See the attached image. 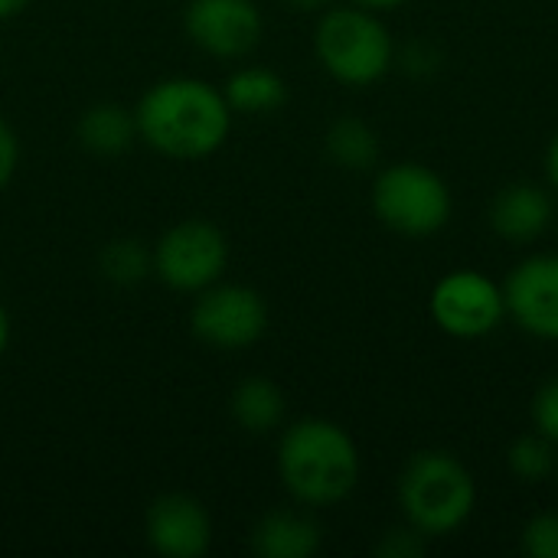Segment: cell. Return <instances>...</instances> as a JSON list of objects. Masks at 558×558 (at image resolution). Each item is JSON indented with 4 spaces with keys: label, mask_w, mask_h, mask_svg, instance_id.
<instances>
[{
    "label": "cell",
    "mask_w": 558,
    "mask_h": 558,
    "mask_svg": "<svg viewBox=\"0 0 558 558\" xmlns=\"http://www.w3.org/2000/svg\"><path fill=\"white\" fill-rule=\"evenodd\" d=\"M356 7H366V10H396V7H402L405 0H353Z\"/></svg>",
    "instance_id": "cell-26"
},
{
    "label": "cell",
    "mask_w": 558,
    "mask_h": 558,
    "mask_svg": "<svg viewBox=\"0 0 558 558\" xmlns=\"http://www.w3.org/2000/svg\"><path fill=\"white\" fill-rule=\"evenodd\" d=\"M428 314L454 340H481L507 320L504 284L474 268L448 271L428 298Z\"/></svg>",
    "instance_id": "cell-6"
},
{
    "label": "cell",
    "mask_w": 558,
    "mask_h": 558,
    "mask_svg": "<svg viewBox=\"0 0 558 558\" xmlns=\"http://www.w3.org/2000/svg\"><path fill=\"white\" fill-rule=\"evenodd\" d=\"M134 134H137L134 111H128L124 105H114V101L92 105L78 118V141H82V147L92 150V154H101V157H114V154L128 150Z\"/></svg>",
    "instance_id": "cell-15"
},
{
    "label": "cell",
    "mask_w": 558,
    "mask_h": 558,
    "mask_svg": "<svg viewBox=\"0 0 558 558\" xmlns=\"http://www.w3.org/2000/svg\"><path fill=\"white\" fill-rule=\"evenodd\" d=\"M7 343H10V317H7V311L0 307V356H3V350H7Z\"/></svg>",
    "instance_id": "cell-29"
},
{
    "label": "cell",
    "mask_w": 558,
    "mask_h": 558,
    "mask_svg": "<svg viewBox=\"0 0 558 558\" xmlns=\"http://www.w3.org/2000/svg\"><path fill=\"white\" fill-rule=\"evenodd\" d=\"M101 275L114 284H137L154 268V255L137 239H114L101 248Z\"/></svg>",
    "instance_id": "cell-19"
},
{
    "label": "cell",
    "mask_w": 558,
    "mask_h": 558,
    "mask_svg": "<svg viewBox=\"0 0 558 558\" xmlns=\"http://www.w3.org/2000/svg\"><path fill=\"white\" fill-rule=\"evenodd\" d=\"M530 418H533V428L539 435H546L549 441L558 445V376L546 379L536 396H533V405H530Z\"/></svg>",
    "instance_id": "cell-21"
},
{
    "label": "cell",
    "mask_w": 558,
    "mask_h": 558,
    "mask_svg": "<svg viewBox=\"0 0 558 558\" xmlns=\"http://www.w3.org/2000/svg\"><path fill=\"white\" fill-rule=\"evenodd\" d=\"M229 409H232V418L248 435H268V432L281 428V422L288 415V399L278 383H271L265 376H248L235 386Z\"/></svg>",
    "instance_id": "cell-14"
},
{
    "label": "cell",
    "mask_w": 558,
    "mask_h": 558,
    "mask_svg": "<svg viewBox=\"0 0 558 558\" xmlns=\"http://www.w3.org/2000/svg\"><path fill=\"white\" fill-rule=\"evenodd\" d=\"M556 222V203L553 193L539 183L517 180L497 190L490 203V229L513 245H530L549 232Z\"/></svg>",
    "instance_id": "cell-12"
},
{
    "label": "cell",
    "mask_w": 558,
    "mask_h": 558,
    "mask_svg": "<svg viewBox=\"0 0 558 558\" xmlns=\"http://www.w3.org/2000/svg\"><path fill=\"white\" fill-rule=\"evenodd\" d=\"M314 52L337 82L353 88L376 85L396 65V43L389 26L376 10L356 3L324 10L314 33Z\"/></svg>",
    "instance_id": "cell-4"
},
{
    "label": "cell",
    "mask_w": 558,
    "mask_h": 558,
    "mask_svg": "<svg viewBox=\"0 0 558 558\" xmlns=\"http://www.w3.org/2000/svg\"><path fill=\"white\" fill-rule=\"evenodd\" d=\"M284 3H291L294 10H304L307 13V10H327L333 0H284Z\"/></svg>",
    "instance_id": "cell-28"
},
{
    "label": "cell",
    "mask_w": 558,
    "mask_h": 558,
    "mask_svg": "<svg viewBox=\"0 0 558 558\" xmlns=\"http://www.w3.org/2000/svg\"><path fill=\"white\" fill-rule=\"evenodd\" d=\"M405 69L415 72V75H432L438 69V52L428 46V43H412L402 56Z\"/></svg>",
    "instance_id": "cell-24"
},
{
    "label": "cell",
    "mask_w": 558,
    "mask_h": 558,
    "mask_svg": "<svg viewBox=\"0 0 558 558\" xmlns=\"http://www.w3.org/2000/svg\"><path fill=\"white\" fill-rule=\"evenodd\" d=\"M507 317L530 337L558 343V255H530L504 281Z\"/></svg>",
    "instance_id": "cell-9"
},
{
    "label": "cell",
    "mask_w": 558,
    "mask_h": 558,
    "mask_svg": "<svg viewBox=\"0 0 558 558\" xmlns=\"http://www.w3.org/2000/svg\"><path fill=\"white\" fill-rule=\"evenodd\" d=\"M26 3H29V0H0V20L16 16L20 10H26Z\"/></svg>",
    "instance_id": "cell-27"
},
{
    "label": "cell",
    "mask_w": 558,
    "mask_h": 558,
    "mask_svg": "<svg viewBox=\"0 0 558 558\" xmlns=\"http://www.w3.org/2000/svg\"><path fill=\"white\" fill-rule=\"evenodd\" d=\"M278 474L298 504L333 507L360 484V448L337 422L301 418L281 435Z\"/></svg>",
    "instance_id": "cell-2"
},
{
    "label": "cell",
    "mask_w": 558,
    "mask_h": 558,
    "mask_svg": "<svg viewBox=\"0 0 558 558\" xmlns=\"http://www.w3.org/2000/svg\"><path fill=\"white\" fill-rule=\"evenodd\" d=\"M147 543L167 558L203 556L213 543L209 513L186 494H163L147 510Z\"/></svg>",
    "instance_id": "cell-11"
},
{
    "label": "cell",
    "mask_w": 558,
    "mask_h": 558,
    "mask_svg": "<svg viewBox=\"0 0 558 558\" xmlns=\"http://www.w3.org/2000/svg\"><path fill=\"white\" fill-rule=\"evenodd\" d=\"M425 543H428V536L418 533L412 523H405V526L389 530L383 536V543L376 546V553L386 558H418L425 553Z\"/></svg>",
    "instance_id": "cell-22"
},
{
    "label": "cell",
    "mask_w": 558,
    "mask_h": 558,
    "mask_svg": "<svg viewBox=\"0 0 558 558\" xmlns=\"http://www.w3.org/2000/svg\"><path fill=\"white\" fill-rule=\"evenodd\" d=\"M327 154L337 167L353 170V173H366L379 163L383 144L373 124H366L363 118H337L327 131Z\"/></svg>",
    "instance_id": "cell-16"
},
{
    "label": "cell",
    "mask_w": 558,
    "mask_h": 558,
    "mask_svg": "<svg viewBox=\"0 0 558 558\" xmlns=\"http://www.w3.org/2000/svg\"><path fill=\"white\" fill-rule=\"evenodd\" d=\"M373 213L386 229L409 239H425L451 222L454 196L441 173L425 163L402 160L376 173Z\"/></svg>",
    "instance_id": "cell-5"
},
{
    "label": "cell",
    "mask_w": 558,
    "mask_h": 558,
    "mask_svg": "<svg viewBox=\"0 0 558 558\" xmlns=\"http://www.w3.org/2000/svg\"><path fill=\"white\" fill-rule=\"evenodd\" d=\"M222 95L232 111L265 114V111H278L288 101V85L278 72L248 65V69H239L235 75H229Z\"/></svg>",
    "instance_id": "cell-17"
},
{
    "label": "cell",
    "mask_w": 558,
    "mask_h": 558,
    "mask_svg": "<svg viewBox=\"0 0 558 558\" xmlns=\"http://www.w3.org/2000/svg\"><path fill=\"white\" fill-rule=\"evenodd\" d=\"M556 481H558V471H556Z\"/></svg>",
    "instance_id": "cell-30"
},
{
    "label": "cell",
    "mask_w": 558,
    "mask_h": 558,
    "mask_svg": "<svg viewBox=\"0 0 558 558\" xmlns=\"http://www.w3.org/2000/svg\"><path fill=\"white\" fill-rule=\"evenodd\" d=\"M193 333L216 350H245L262 340L268 327V304L248 284L203 288L193 307Z\"/></svg>",
    "instance_id": "cell-8"
},
{
    "label": "cell",
    "mask_w": 558,
    "mask_h": 558,
    "mask_svg": "<svg viewBox=\"0 0 558 558\" xmlns=\"http://www.w3.org/2000/svg\"><path fill=\"white\" fill-rule=\"evenodd\" d=\"M137 134L167 157L196 160L222 147L232 128V108L219 88L203 78H163L141 98Z\"/></svg>",
    "instance_id": "cell-1"
},
{
    "label": "cell",
    "mask_w": 558,
    "mask_h": 558,
    "mask_svg": "<svg viewBox=\"0 0 558 558\" xmlns=\"http://www.w3.org/2000/svg\"><path fill=\"white\" fill-rule=\"evenodd\" d=\"M320 546V523L301 510H271L252 530V553L262 558H311Z\"/></svg>",
    "instance_id": "cell-13"
},
{
    "label": "cell",
    "mask_w": 558,
    "mask_h": 558,
    "mask_svg": "<svg viewBox=\"0 0 558 558\" xmlns=\"http://www.w3.org/2000/svg\"><path fill=\"white\" fill-rule=\"evenodd\" d=\"M399 507L405 523L418 533L445 539L458 533L477 507L474 474L451 451H418L399 474Z\"/></svg>",
    "instance_id": "cell-3"
},
{
    "label": "cell",
    "mask_w": 558,
    "mask_h": 558,
    "mask_svg": "<svg viewBox=\"0 0 558 558\" xmlns=\"http://www.w3.org/2000/svg\"><path fill=\"white\" fill-rule=\"evenodd\" d=\"M16 160H20L16 134L10 131L7 121H0V190L10 183V177H13V170H16Z\"/></svg>",
    "instance_id": "cell-23"
},
{
    "label": "cell",
    "mask_w": 558,
    "mask_h": 558,
    "mask_svg": "<svg viewBox=\"0 0 558 558\" xmlns=\"http://www.w3.org/2000/svg\"><path fill=\"white\" fill-rule=\"evenodd\" d=\"M520 546L530 558H558V510L536 513L523 526Z\"/></svg>",
    "instance_id": "cell-20"
},
{
    "label": "cell",
    "mask_w": 558,
    "mask_h": 558,
    "mask_svg": "<svg viewBox=\"0 0 558 558\" xmlns=\"http://www.w3.org/2000/svg\"><path fill=\"white\" fill-rule=\"evenodd\" d=\"M262 13L252 0H190L186 33L190 39L222 59L248 56L262 43Z\"/></svg>",
    "instance_id": "cell-10"
},
{
    "label": "cell",
    "mask_w": 558,
    "mask_h": 558,
    "mask_svg": "<svg viewBox=\"0 0 558 558\" xmlns=\"http://www.w3.org/2000/svg\"><path fill=\"white\" fill-rule=\"evenodd\" d=\"M229 265V242L206 219H183L163 232L154 248V271L173 291H203L219 281Z\"/></svg>",
    "instance_id": "cell-7"
},
{
    "label": "cell",
    "mask_w": 558,
    "mask_h": 558,
    "mask_svg": "<svg viewBox=\"0 0 558 558\" xmlns=\"http://www.w3.org/2000/svg\"><path fill=\"white\" fill-rule=\"evenodd\" d=\"M507 468H510L513 477H520L523 484H543V481L556 477L558 445L533 428L530 435H520V438L507 448Z\"/></svg>",
    "instance_id": "cell-18"
},
{
    "label": "cell",
    "mask_w": 558,
    "mask_h": 558,
    "mask_svg": "<svg viewBox=\"0 0 558 558\" xmlns=\"http://www.w3.org/2000/svg\"><path fill=\"white\" fill-rule=\"evenodd\" d=\"M546 177H549L553 193H558V134L549 141V150H546Z\"/></svg>",
    "instance_id": "cell-25"
}]
</instances>
